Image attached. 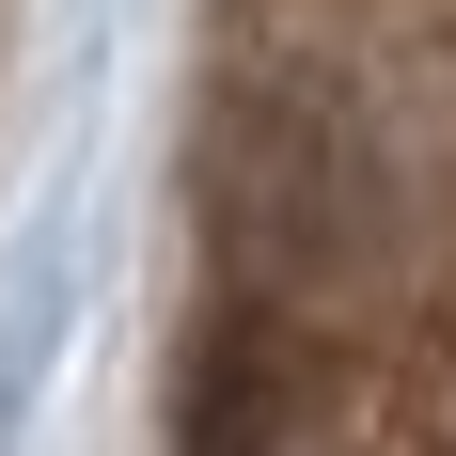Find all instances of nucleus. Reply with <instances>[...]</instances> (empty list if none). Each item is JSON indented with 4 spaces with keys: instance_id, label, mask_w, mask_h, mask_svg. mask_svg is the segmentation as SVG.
Wrapping results in <instances>:
<instances>
[{
    "instance_id": "1",
    "label": "nucleus",
    "mask_w": 456,
    "mask_h": 456,
    "mask_svg": "<svg viewBox=\"0 0 456 456\" xmlns=\"http://www.w3.org/2000/svg\"><path fill=\"white\" fill-rule=\"evenodd\" d=\"M189 221L236 315H299L346 346H425V221L362 63L283 16H221V79L189 126Z\"/></svg>"
},
{
    "instance_id": "2",
    "label": "nucleus",
    "mask_w": 456,
    "mask_h": 456,
    "mask_svg": "<svg viewBox=\"0 0 456 456\" xmlns=\"http://www.w3.org/2000/svg\"><path fill=\"white\" fill-rule=\"evenodd\" d=\"M174 456H456L410 346H346L299 315H205L174 362Z\"/></svg>"
}]
</instances>
